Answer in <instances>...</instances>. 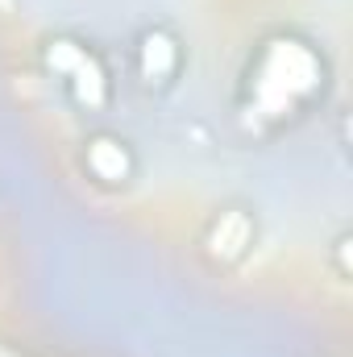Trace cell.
Wrapping results in <instances>:
<instances>
[{
	"label": "cell",
	"mask_w": 353,
	"mask_h": 357,
	"mask_svg": "<svg viewBox=\"0 0 353 357\" xmlns=\"http://www.w3.org/2000/svg\"><path fill=\"white\" fill-rule=\"evenodd\" d=\"M250 237H254L250 216H246L241 208H229V212H220V216L212 220V229H208V254L220 258V262H233V258L246 254Z\"/></svg>",
	"instance_id": "277c9868"
},
{
	"label": "cell",
	"mask_w": 353,
	"mask_h": 357,
	"mask_svg": "<svg viewBox=\"0 0 353 357\" xmlns=\"http://www.w3.org/2000/svg\"><path fill=\"white\" fill-rule=\"evenodd\" d=\"M46 67L67 79L71 96H75L84 108H100V104L108 100V75H104V67L96 63V54H88L80 42H67V38L50 42V46H46Z\"/></svg>",
	"instance_id": "7a4b0ae2"
},
{
	"label": "cell",
	"mask_w": 353,
	"mask_h": 357,
	"mask_svg": "<svg viewBox=\"0 0 353 357\" xmlns=\"http://www.w3.org/2000/svg\"><path fill=\"white\" fill-rule=\"evenodd\" d=\"M324 84L320 54L299 38H270L250 67V108L258 116H291Z\"/></svg>",
	"instance_id": "6da1fadb"
},
{
	"label": "cell",
	"mask_w": 353,
	"mask_h": 357,
	"mask_svg": "<svg viewBox=\"0 0 353 357\" xmlns=\"http://www.w3.org/2000/svg\"><path fill=\"white\" fill-rule=\"evenodd\" d=\"M137 71L142 79L154 88V84H167L179 71V42L167 29H150L142 33V46H137Z\"/></svg>",
	"instance_id": "3957f363"
},
{
	"label": "cell",
	"mask_w": 353,
	"mask_h": 357,
	"mask_svg": "<svg viewBox=\"0 0 353 357\" xmlns=\"http://www.w3.org/2000/svg\"><path fill=\"white\" fill-rule=\"evenodd\" d=\"M88 171L100 183H125L129 171H133V158H129V150H125V142H117V137H91L88 142Z\"/></svg>",
	"instance_id": "5b68a950"
}]
</instances>
